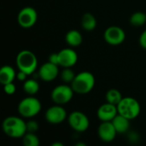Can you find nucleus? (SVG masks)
<instances>
[{
    "instance_id": "1",
    "label": "nucleus",
    "mask_w": 146,
    "mask_h": 146,
    "mask_svg": "<svg viewBox=\"0 0 146 146\" xmlns=\"http://www.w3.org/2000/svg\"><path fill=\"white\" fill-rule=\"evenodd\" d=\"M3 133L14 139L22 138L27 133V122L17 116H9L3 121Z\"/></svg>"
},
{
    "instance_id": "2",
    "label": "nucleus",
    "mask_w": 146,
    "mask_h": 146,
    "mask_svg": "<svg viewBox=\"0 0 146 146\" xmlns=\"http://www.w3.org/2000/svg\"><path fill=\"white\" fill-rule=\"evenodd\" d=\"M95 77L94 75L87 71H83L75 75L71 86L74 92L77 94L84 95L87 94L94 88Z\"/></svg>"
},
{
    "instance_id": "3",
    "label": "nucleus",
    "mask_w": 146,
    "mask_h": 146,
    "mask_svg": "<svg viewBox=\"0 0 146 146\" xmlns=\"http://www.w3.org/2000/svg\"><path fill=\"white\" fill-rule=\"evenodd\" d=\"M15 61L18 69L25 72L27 75L33 74L38 67V59L36 55L28 50L20 51L16 56Z\"/></svg>"
},
{
    "instance_id": "4",
    "label": "nucleus",
    "mask_w": 146,
    "mask_h": 146,
    "mask_svg": "<svg viewBox=\"0 0 146 146\" xmlns=\"http://www.w3.org/2000/svg\"><path fill=\"white\" fill-rule=\"evenodd\" d=\"M118 114L123 115L124 117L129 119L130 121L136 119L140 114V104L133 98L126 97L121 99V101L117 105Z\"/></svg>"
},
{
    "instance_id": "5",
    "label": "nucleus",
    "mask_w": 146,
    "mask_h": 146,
    "mask_svg": "<svg viewBox=\"0 0 146 146\" xmlns=\"http://www.w3.org/2000/svg\"><path fill=\"white\" fill-rule=\"evenodd\" d=\"M42 106L40 101L33 97H27L23 98L18 104V113L24 118H33L36 116L41 110Z\"/></svg>"
},
{
    "instance_id": "6",
    "label": "nucleus",
    "mask_w": 146,
    "mask_h": 146,
    "mask_svg": "<svg viewBox=\"0 0 146 146\" xmlns=\"http://www.w3.org/2000/svg\"><path fill=\"white\" fill-rule=\"evenodd\" d=\"M74 90L72 86H68V85H60L56 86L50 94L51 100L59 105L66 104L71 101L74 96Z\"/></svg>"
},
{
    "instance_id": "7",
    "label": "nucleus",
    "mask_w": 146,
    "mask_h": 146,
    "mask_svg": "<svg viewBox=\"0 0 146 146\" xmlns=\"http://www.w3.org/2000/svg\"><path fill=\"white\" fill-rule=\"evenodd\" d=\"M68 124L70 127L78 133L86 132L89 126L90 121L88 117L80 111H74L68 115Z\"/></svg>"
},
{
    "instance_id": "8",
    "label": "nucleus",
    "mask_w": 146,
    "mask_h": 146,
    "mask_svg": "<svg viewBox=\"0 0 146 146\" xmlns=\"http://www.w3.org/2000/svg\"><path fill=\"white\" fill-rule=\"evenodd\" d=\"M37 19V11L33 7H25L21 9L17 15V22L23 28H30L33 27Z\"/></svg>"
},
{
    "instance_id": "9",
    "label": "nucleus",
    "mask_w": 146,
    "mask_h": 146,
    "mask_svg": "<svg viewBox=\"0 0 146 146\" xmlns=\"http://www.w3.org/2000/svg\"><path fill=\"white\" fill-rule=\"evenodd\" d=\"M105 41L110 45H120L126 38V33L122 28L116 26L108 27L104 34Z\"/></svg>"
},
{
    "instance_id": "10",
    "label": "nucleus",
    "mask_w": 146,
    "mask_h": 146,
    "mask_svg": "<svg viewBox=\"0 0 146 146\" xmlns=\"http://www.w3.org/2000/svg\"><path fill=\"white\" fill-rule=\"evenodd\" d=\"M44 118L50 124H60L66 120L67 112L63 107L56 104L50 107L46 110L44 114Z\"/></svg>"
},
{
    "instance_id": "11",
    "label": "nucleus",
    "mask_w": 146,
    "mask_h": 146,
    "mask_svg": "<svg viewBox=\"0 0 146 146\" xmlns=\"http://www.w3.org/2000/svg\"><path fill=\"white\" fill-rule=\"evenodd\" d=\"M58 65L62 68H71L78 61V55L73 49L65 48L58 53Z\"/></svg>"
},
{
    "instance_id": "12",
    "label": "nucleus",
    "mask_w": 146,
    "mask_h": 146,
    "mask_svg": "<svg viewBox=\"0 0 146 146\" xmlns=\"http://www.w3.org/2000/svg\"><path fill=\"white\" fill-rule=\"evenodd\" d=\"M98 137L105 143L112 142L117 134V132L112 123V121H102L98 130Z\"/></svg>"
},
{
    "instance_id": "13",
    "label": "nucleus",
    "mask_w": 146,
    "mask_h": 146,
    "mask_svg": "<svg viewBox=\"0 0 146 146\" xmlns=\"http://www.w3.org/2000/svg\"><path fill=\"white\" fill-rule=\"evenodd\" d=\"M58 65L54 64L50 62L44 63L39 70H38V76L39 78L46 82H50L54 80L58 75Z\"/></svg>"
},
{
    "instance_id": "14",
    "label": "nucleus",
    "mask_w": 146,
    "mask_h": 146,
    "mask_svg": "<svg viewBox=\"0 0 146 146\" xmlns=\"http://www.w3.org/2000/svg\"><path fill=\"white\" fill-rule=\"evenodd\" d=\"M97 115L101 121H112V120L118 115L117 106L107 102L98 108Z\"/></svg>"
},
{
    "instance_id": "15",
    "label": "nucleus",
    "mask_w": 146,
    "mask_h": 146,
    "mask_svg": "<svg viewBox=\"0 0 146 146\" xmlns=\"http://www.w3.org/2000/svg\"><path fill=\"white\" fill-rule=\"evenodd\" d=\"M112 123L118 134H123L128 133L130 128V120L118 114L113 120Z\"/></svg>"
},
{
    "instance_id": "16",
    "label": "nucleus",
    "mask_w": 146,
    "mask_h": 146,
    "mask_svg": "<svg viewBox=\"0 0 146 146\" xmlns=\"http://www.w3.org/2000/svg\"><path fill=\"white\" fill-rule=\"evenodd\" d=\"M15 78H16L15 71L11 66L5 65L0 68V83L2 85L14 82Z\"/></svg>"
},
{
    "instance_id": "17",
    "label": "nucleus",
    "mask_w": 146,
    "mask_h": 146,
    "mask_svg": "<svg viewBox=\"0 0 146 146\" xmlns=\"http://www.w3.org/2000/svg\"><path fill=\"white\" fill-rule=\"evenodd\" d=\"M66 43L72 46V47H77L81 44L83 41V38L81 33L77 30H70L67 33L65 36Z\"/></svg>"
},
{
    "instance_id": "18",
    "label": "nucleus",
    "mask_w": 146,
    "mask_h": 146,
    "mask_svg": "<svg viewBox=\"0 0 146 146\" xmlns=\"http://www.w3.org/2000/svg\"><path fill=\"white\" fill-rule=\"evenodd\" d=\"M81 27L88 32L93 31L97 27V20L91 13H86L81 18Z\"/></svg>"
},
{
    "instance_id": "19",
    "label": "nucleus",
    "mask_w": 146,
    "mask_h": 146,
    "mask_svg": "<svg viewBox=\"0 0 146 146\" xmlns=\"http://www.w3.org/2000/svg\"><path fill=\"white\" fill-rule=\"evenodd\" d=\"M23 90L27 94H28L30 96H33L36 93H38V92L39 91V85L36 80L28 79L24 81Z\"/></svg>"
},
{
    "instance_id": "20",
    "label": "nucleus",
    "mask_w": 146,
    "mask_h": 146,
    "mask_svg": "<svg viewBox=\"0 0 146 146\" xmlns=\"http://www.w3.org/2000/svg\"><path fill=\"white\" fill-rule=\"evenodd\" d=\"M105 98H106V102H108L110 104H115L116 106L119 104V103L123 98L121 92L116 90V89L109 90L107 92V93H106Z\"/></svg>"
},
{
    "instance_id": "21",
    "label": "nucleus",
    "mask_w": 146,
    "mask_h": 146,
    "mask_svg": "<svg viewBox=\"0 0 146 146\" xmlns=\"http://www.w3.org/2000/svg\"><path fill=\"white\" fill-rule=\"evenodd\" d=\"M130 23L133 27H141L146 23V14L143 12H135L130 17Z\"/></svg>"
},
{
    "instance_id": "22",
    "label": "nucleus",
    "mask_w": 146,
    "mask_h": 146,
    "mask_svg": "<svg viewBox=\"0 0 146 146\" xmlns=\"http://www.w3.org/2000/svg\"><path fill=\"white\" fill-rule=\"evenodd\" d=\"M22 143L25 146H38L39 139L34 133L27 132L22 137Z\"/></svg>"
},
{
    "instance_id": "23",
    "label": "nucleus",
    "mask_w": 146,
    "mask_h": 146,
    "mask_svg": "<svg viewBox=\"0 0 146 146\" xmlns=\"http://www.w3.org/2000/svg\"><path fill=\"white\" fill-rule=\"evenodd\" d=\"M74 78L75 74L70 68H64L61 73V79L64 83H72Z\"/></svg>"
},
{
    "instance_id": "24",
    "label": "nucleus",
    "mask_w": 146,
    "mask_h": 146,
    "mask_svg": "<svg viewBox=\"0 0 146 146\" xmlns=\"http://www.w3.org/2000/svg\"><path fill=\"white\" fill-rule=\"evenodd\" d=\"M38 129V124L34 120H29L27 121V132L36 133Z\"/></svg>"
},
{
    "instance_id": "25",
    "label": "nucleus",
    "mask_w": 146,
    "mask_h": 146,
    "mask_svg": "<svg viewBox=\"0 0 146 146\" xmlns=\"http://www.w3.org/2000/svg\"><path fill=\"white\" fill-rule=\"evenodd\" d=\"M3 91L7 95H13L16 91V87L13 82L3 85Z\"/></svg>"
},
{
    "instance_id": "26",
    "label": "nucleus",
    "mask_w": 146,
    "mask_h": 146,
    "mask_svg": "<svg viewBox=\"0 0 146 146\" xmlns=\"http://www.w3.org/2000/svg\"><path fill=\"white\" fill-rule=\"evenodd\" d=\"M139 44L142 48L146 50V30H145L139 37Z\"/></svg>"
},
{
    "instance_id": "27",
    "label": "nucleus",
    "mask_w": 146,
    "mask_h": 146,
    "mask_svg": "<svg viewBox=\"0 0 146 146\" xmlns=\"http://www.w3.org/2000/svg\"><path fill=\"white\" fill-rule=\"evenodd\" d=\"M27 76H28V75L25 72L21 71V70H19V72L16 74V79L19 81H25L27 80Z\"/></svg>"
},
{
    "instance_id": "28",
    "label": "nucleus",
    "mask_w": 146,
    "mask_h": 146,
    "mask_svg": "<svg viewBox=\"0 0 146 146\" xmlns=\"http://www.w3.org/2000/svg\"><path fill=\"white\" fill-rule=\"evenodd\" d=\"M49 62H52L54 64L58 65V54L57 53H52L49 56Z\"/></svg>"
},
{
    "instance_id": "29",
    "label": "nucleus",
    "mask_w": 146,
    "mask_h": 146,
    "mask_svg": "<svg viewBox=\"0 0 146 146\" xmlns=\"http://www.w3.org/2000/svg\"><path fill=\"white\" fill-rule=\"evenodd\" d=\"M52 146H63L62 143H54L52 144Z\"/></svg>"
}]
</instances>
